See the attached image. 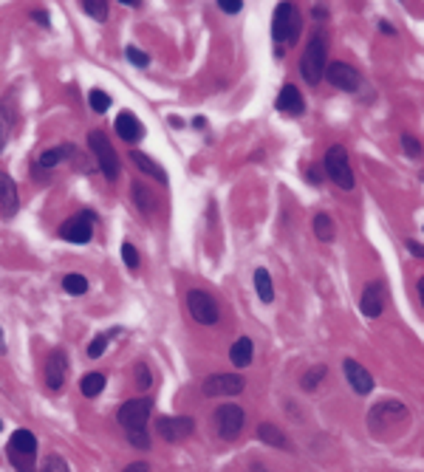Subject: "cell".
<instances>
[{"mask_svg":"<svg viewBox=\"0 0 424 472\" xmlns=\"http://www.w3.org/2000/svg\"><path fill=\"white\" fill-rule=\"evenodd\" d=\"M404 424H407V410L401 407V401H379L367 413V427L376 438H390L393 435L390 427H404Z\"/></svg>","mask_w":424,"mask_h":472,"instance_id":"obj_1","label":"cell"},{"mask_svg":"<svg viewBox=\"0 0 424 472\" xmlns=\"http://www.w3.org/2000/svg\"><path fill=\"white\" fill-rule=\"evenodd\" d=\"M300 73L308 85H317L325 76V37L314 34L308 40V45L302 48V59H300Z\"/></svg>","mask_w":424,"mask_h":472,"instance_id":"obj_2","label":"cell"},{"mask_svg":"<svg viewBox=\"0 0 424 472\" xmlns=\"http://www.w3.org/2000/svg\"><path fill=\"white\" fill-rule=\"evenodd\" d=\"M271 34H274V42L280 45H291L300 40V11L297 6L291 3H280L274 8V20H271Z\"/></svg>","mask_w":424,"mask_h":472,"instance_id":"obj_3","label":"cell"},{"mask_svg":"<svg viewBox=\"0 0 424 472\" xmlns=\"http://www.w3.org/2000/svg\"><path fill=\"white\" fill-rule=\"evenodd\" d=\"M8 458L20 472H34V455H37V438L28 430H14L8 441Z\"/></svg>","mask_w":424,"mask_h":472,"instance_id":"obj_4","label":"cell"},{"mask_svg":"<svg viewBox=\"0 0 424 472\" xmlns=\"http://www.w3.org/2000/svg\"><path fill=\"white\" fill-rule=\"evenodd\" d=\"M325 172H328V178L336 184V187H342V189H353V170H351V164H348V150L342 147V144H334V147H328V153H325Z\"/></svg>","mask_w":424,"mask_h":472,"instance_id":"obj_5","label":"cell"},{"mask_svg":"<svg viewBox=\"0 0 424 472\" xmlns=\"http://www.w3.org/2000/svg\"><path fill=\"white\" fill-rule=\"evenodd\" d=\"M88 144H90L93 158H96L99 170L105 172V178H110V181H113V178L119 175V158H116V150L110 147L107 136H105L102 130H90V133H88Z\"/></svg>","mask_w":424,"mask_h":472,"instance_id":"obj_6","label":"cell"},{"mask_svg":"<svg viewBox=\"0 0 424 472\" xmlns=\"http://www.w3.org/2000/svg\"><path fill=\"white\" fill-rule=\"evenodd\" d=\"M243 407L240 404H220L215 410V430L223 441H235L243 430Z\"/></svg>","mask_w":424,"mask_h":472,"instance_id":"obj_7","label":"cell"},{"mask_svg":"<svg viewBox=\"0 0 424 472\" xmlns=\"http://www.w3.org/2000/svg\"><path fill=\"white\" fill-rule=\"evenodd\" d=\"M187 308H189V317H192L195 322H201V325L218 322V305H215V300H212L206 291L192 288V291L187 294Z\"/></svg>","mask_w":424,"mask_h":472,"instance_id":"obj_8","label":"cell"},{"mask_svg":"<svg viewBox=\"0 0 424 472\" xmlns=\"http://www.w3.org/2000/svg\"><path fill=\"white\" fill-rule=\"evenodd\" d=\"M325 79L339 90H356L362 85V73L348 62H328L325 65Z\"/></svg>","mask_w":424,"mask_h":472,"instance_id":"obj_9","label":"cell"},{"mask_svg":"<svg viewBox=\"0 0 424 472\" xmlns=\"http://www.w3.org/2000/svg\"><path fill=\"white\" fill-rule=\"evenodd\" d=\"M90 235H93V212H79L59 226V237L71 243H88Z\"/></svg>","mask_w":424,"mask_h":472,"instance_id":"obj_10","label":"cell"},{"mask_svg":"<svg viewBox=\"0 0 424 472\" xmlns=\"http://www.w3.org/2000/svg\"><path fill=\"white\" fill-rule=\"evenodd\" d=\"M150 410L153 404L147 399H130L119 407V424L124 430H136V427H147V418H150Z\"/></svg>","mask_w":424,"mask_h":472,"instance_id":"obj_11","label":"cell"},{"mask_svg":"<svg viewBox=\"0 0 424 472\" xmlns=\"http://www.w3.org/2000/svg\"><path fill=\"white\" fill-rule=\"evenodd\" d=\"M243 390V379L235 373H215L204 382V396H235Z\"/></svg>","mask_w":424,"mask_h":472,"instance_id":"obj_12","label":"cell"},{"mask_svg":"<svg viewBox=\"0 0 424 472\" xmlns=\"http://www.w3.org/2000/svg\"><path fill=\"white\" fill-rule=\"evenodd\" d=\"M192 418H187V415H164V418H158V435L164 438V441H184L189 432H192Z\"/></svg>","mask_w":424,"mask_h":472,"instance_id":"obj_13","label":"cell"},{"mask_svg":"<svg viewBox=\"0 0 424 472\" xmlns=\"http://www.w3.org/2000/svg\"><path fill=\"white\" fill-rule=\"evenodd\" d=\"M359 308H362V314L370 317V319L382 314V308H384V283H382V280L365 285V294H362Z\"/></svg>","mask_w":424,"mask_h":472,"instance_id":"obj_14","label":"cell"},{"mask_svg":"<svg viewBox=\"0 0 424 472\" xmlns=\"http://www.w3.org/2000/svg\"><path fill=\"white\" fill-rule=\"evenodd\" d=\"M342 370H345V376H348V384H351L359 396H365V393L373 390V376H370L356 359H345V362H342Z\"/></svg>","mask_w":424,"mask_h":472,"instance_id":"obj_15","label":"cell"},{"mask_svg":"<svg viewBox=\"0 0 424 472\" xmlns=\"http://www.w3.org/2000/svg\"><path fill=\"white\" fill-rule=\"evenodd\" d=\"M65 376H68L65 356H62V350H57V353H51V359H48V365H45V384H48L51 390H59V387L65 384Z\"/></svg>","mask_w":424,"mask_h":472,"instance_id":"obj_16","label":"cell"},{"mask_svg":"<svg viewBox=\"0 0 424 472\" xmlns=\"http://www.w3.org/2000/svg\"><path fill=\"white\" fill-rule=\"evenodd\" d=\"M277 110L288 113V116H297L305 110V102H302V93L294 88V85H283L280 96H277Z\"/></svg>","mask_w":424,"mask_h":472,"instance_id":"obj_17","label":"cell"},{"mask_svg":"<svg viewBox=\"0 0 424 472\" xmlns=\"http://www.w3.org/2000/svg\"><path fill=\"white\" fill-rule=\"evenodd\" d=\"M20 206V195H17V184L0 170V209L3 215H14Z\"/></svg>","mask_w":424,"mask_h":472,"instance_id":"obj_18","label":"cell"},{"mask_svg":"<svg viewBox=\"0 0 424 472\" xmlns=\"http://www.w3.org/2000/svg\"><path fill=\"white\" fill-rule=\"evenodd\" d=\"M116 133L124 138V141H139L141 138V122L130 113V110H122L119 116H116Z\"/></svg>","mask_w":424,"mask_h":472,"instance_id":"obj_19","label":"cell"},{"mask_svg":"<svg viewBox=\"0 0 424 472\" xmlns=\"http://www.w3.org/2000/svg\"><path fill=\"white\" fill-rule=\"evenodd\" d=\"M130 161L144 172V175H150V178H155L158 184H167V172H164V167L161 164H155L147 153H141V150H133L130 153Z\"/></svg>","mask_w":424,"mask_h":472,"instance_id":"obj_20","label":"cell"},{"mask_svg":"<svg viewBox=\"0 0 424 472\" xmlns=\"http://www.w3.org/2000/svg\"><path fill=\"white\" fill-rule=\"evenodd\" d=\"M252 339L249 336H240V339H235V345L229 348V359H232V365H237V367H246L249 362H252Z\"/></svg>","mask_w":424,"mask_h":472,"instance_id":"obj_21","label":"cell"},{"mask_svg":"<svg viewBox=\"0 0 424 472\" xmlns=\"http://www.w3.org/2000/svg\"><path fill=\"white\" fill-rule=\"evenodd\" d=\"M257 438L263 441V444H271V447H291V441L280 432V427H274V424H260L257 427Z\"/></svg>","mask_w":424,"mask_h":472,"instance_id":"obj_22","label":"cell"},{"mask_svg":"<svg viewBox=\"0 0 424 472\" xmlns=\"http://www.w3.org/2000/svg\"><path fill=\"white\" fill-rule=\"evenodd\" d=\"M254 288H257V297H260L263 302H271V300H274V285H271V277H269L266 269H257V271H254Z\"/></svg>","mask_w":424,"mask_h":472,"instance_id":"obj_23","label":"cell"},{"mask_svg":"<svg viewBox=\"0 0 424 472\" xmlns=\"http://www.w3.org/2000/svg\"><path fill=\"white\" fill-rule=\"evenodd\" d=\"M79 390H82V396H88V399L99 396V393L105 390V376H102V373H85L82 382H79Z\"/></svg>","mask_w":424,"mask_h":472,"instance_id":"obj_24","label":"cell"},{"mask_svg":"<svg viewBox=\"0 0 424 472\" xmlns=\"http://www.w3.org/2000/svg\"><path fill=\"white\" fill-rule=\"evenodd\" d=\"M65 153H71L68 144H62V147H48L45 153H40V167H54V164H59V161L65 158Z\"/></svg>","mask_w":424,"mask_h":472,"instance_id":"obj_25","label":"cell"},{"mask_svg":"<svg viewBox=\"0 0 424 472\" xmlns=\"http://www.w3.org/2000/svg\"><path fill=\"white\" fill-rule=\"evenodd\" d=\"M62 288H65L68 294L79 297V294L88 291V280H85L82 274H65V277H62Z\"/></svg>","mask_w":424,"mask_h":472,"instance_id":"obj_26","label":"cell"},{"mask_svg":"<svg viewBox=\"0 0 424 472\" xmlns=\"http://www.w3.org/2000/svg\"><path fill=\"white\" fill-rule=\"evenodd\" d=\"M314 232L319 240H334V220L328 215H317L314 218Z\"/></svg>","mask_w":424,"mask_h":472,"instance_id":"obj_27","label":"cell"},{"mask_svg":"<svg viewBox=\"0 0 424 472\" xmlns=\"http://www.w3.org/2000/svg\"><path fill=\"white\" fill-rule=\"evenodd\" d=\"M82 11L102 23V20L107 17V3H102V0H99V3H96V0H85V3H82Z\"/></svg>","mask_w":424,"mask_h":472,"instance_id":"obj_28","label":"cell"},{"mask_svg":"<svg viewBox=\"0 0 424 472\" xmlns=\"http://www.w3.org/2000/svg\"><path fill=\"white\" fill-rule=\"evenodd\" d=\"M88 102H90V110H96V113H105V110L110 107V96H107L105 90H90V93H88Z\"/></svg>","mask_w":424,"mask_h":472,"instance_id":"obj_29","label":"cell"},{"mask_svg":"<svg viewBox=\"0 0 424 472\" xmlns=\"http://www.w3.org/2000/svg\"><path fill=\"white\" fill-rule=\"evenodd\" d=\"M133 198H136V206L141 212H153V201H150V192L141 187V184H133Z\"/></svg>","mask_w":424,"mask_h":472,"instance_id":"obj_30","label":"cell"},{"mask_svg":"<svg viewBox=\"0 0 424 472\" xmlns=\"http://www.w3.org/2000/svg\"><path fill=\"white\" fill-rule=\"evenodd\" d=\"M127 438L133 447L139 449H147L150 447V435H147V427H136V430H127Z\"/></svg>","mask_w":424,"mask_h":472,"instance_id":"obj_31","label":"cell"},{"mask_svg":"<svg viewBox=\"0 0 424 472\" xmlns=\"http://www.w3.org/2000/svg\"><path fill=\"white\" fill-rule=\"evenodd\" d=\"M40 472H71V469H68L65 458H59V455H48V458L42 461V469H40Z\"/></svg>","mask_w":424,"mask_h":472,"instance_id":"obj_32","label":"cell"},{"mask_svg":"<svg viewBox=\"0 0 424 472\" xmlns=\"http://www.w3.org/2000/svg\"><path fill=\"white\" fill-rule=\"evenodd\" d=\"M325 373H328V370H325L322 365L314 367V370H308V373L302 376V387H305V390H314V387L319 384V379H325Z\"/></svg>","mask_w":424,"mask_h":472,"instance_id":"obj_33","label":"cell"},{"mask_svg":"<svg viewBox=\"0 0 424 472\" xmlns=\"http://www.w3.org/2000/svg\"><path fill=\"white\" fill-rule=\"evenodd\" d=\"M122 257H124V266L127 269H139V252H136V246L133 243H122Z\"/></svg>","mask_w":424,"mask_h":472,"instance_id":"obj_34","label":"cell"},{"mask_svg":"<svg viewBox=\"0 0 424 472\" xmlns=\"http://www.w3.org/2000/svg\"><path fill=\"white\" fill-rule=\"evenodd\" d=\"M124 57H127V59H130L133 65H141V68H144V65L150 62V57H147L144 51H139L136 45H127V48H124Z\"/></svg>","mask_w":424,"mask_h":472,"instance_id":"obj_35","label":"cell"},{"mask_svg":"<svg viewBox=\"0 0 424 472\" xmlns=\"http://www.w3.org/2000/svg\"><path fill=\"white\" fill-rule=\"evenodd\" d=\"M401 147H404V153H407L410 158L421 155V144H418V141H416V138H413L410 133H404V136H401Z\"/></svg>","mask_w":424,"mask_h":472,"instance_id":"obj_36","label":"cell"},{"mask_svg":"<svg viewBox=\"0 0 424 472\" xmlns=\"http://www.w3.org/2000/svg\"><path fill=\"white\" fill-rule=\"evenodd\" d=\"M105 348H107V336H96V339L88 345V356H90V359H99V356L105 353Z\"/></svg>","mask_w":424,"mask_h":472,"instance_id":"obj_37","label":"cell"},{"mask_svg":"<svg viewBox=\"0 0 424 472\" xmlns=\"http://www.w3.org/2000/svg\"><path fill=\"white\" fill-rule=\"evenodd\" d=\"M136 387H150V370L144 365H136Z\"/></svg>","mask_w":424,"mask_h":472,"instance_id":"obj_38","label":"cell"},{"mask_svg":"<svg viewBox=\"0 0 424 472\" xmlns=\"http://www.w3.org/2000/svg\"><path fill=\"white\" fill-rule=\"evenodd\" d=\"M8 141V116H6V107H0V150L6 147Z\"/></svg>","mask_w":424,"mask_h":472,"instance_id":"obj_39","label":"cell"},{"mask_svg":"<svg viewBox=\"0 0 424 472\" xmlns=\"http://www.w3.org/2000/svg\"><path fill=\"white\" fill-rule=\"evenodd\" d=\"M218 8H220V11H226V14H237L243 6H240V3H223V0H220V3H218Z\"/></svg>","mask_w":424,"mask_h":472,"instance_id":"obj_40","label":"cell"},{"mask_svg":"<svg viewBox=\"0 0 424 472\" xmlns=\"http://www.w3.org/2000/svg\"><path fill=\"white\" fill-rule=\"evenodd\" d=\"M407 252H410V254H416V257H424V246H421V243H416V240H407Z\"/></svg>","mask_w":424,"mask_h":472,"instance_id":"obj_41","label":"cell"},{"mask_svg":"<svg viewBox=\"0 0 424 472\" xmlns=\"http://www.w3.org/2000/svg\"><path fill=\"white\" fill-rule=\"evenodd\" d=\"M34 17H37V23H40V25H45V28H48V14H45V11H34Z\"/></svg>","mask_w":424,"mask_h":472,"instance_id":"obj_42","label":"cell"},{"mask_svg":"<svg viewBox=\"0 0 424 472\" xmlns=\"http://www.w3.org/2000/svg\"><path fill=\"white\" fill-rule=\"evenodd\" d=\"M308 181H311V184H319V170H317V167L308 170Z\"/></svg>","mask_w":424,"mask_h":472,"instance_id":"obj_43","label":"cell"},{"mask_svg":"<svg viewBox=\"0 0 424 472\" xmlns=\"http://www.w3.org/2000/svg\"><path fill=\"white\" fill-rule=\"evenodd\" d=\"M124 472H147V466H144V464H139V461H136V464H130V466H127V469H124Z\"/></svg>","mask_w":424,"mask_h":472,"instance_id":"obj_44","label":"cell"},{"mask_svg":"<svg viewBox=\"0 0 424 472\" xmlns=\"http://www.w3.org/2000/svg\"><path fill=\"white\" fill-rule=\"evenodd\" d=\"M379 28H382V31H384V34H396V31H393V25H390V23H379Z\"/></svg>","mask_w":424,"mask_h":472,"instance_id":"obj_45","label":"cell"},{"mask_svg":"<svg viewBox=\"0 0 424 472\" xmlns=\"http://www.w3.org/2000/svg\"><path fill=\"white\" fill-rule=\"evenodd\" d=\"M418 300H421V305H424V277L418 280Z\"/></svg>","mask_w":424,"mask_h":472,"instance_id":"obj_46","label":"cell"},{"mask_svg":"<svg viewBox=\"0 0 424 472\" xmlns=\"http://www.w3.org/2000/svg\"><path fill=\"white\" fill-rule=\"evenodd\" d=\"M6 353V342H3V331H0V356Z\"/></svg>","mask_w":424,"mask_h":472,"instance_id":"obj_47","label":"cell"},{"mask_svg":"<svg viewBox=\"0 0 424 472\" xmlns=\"http://www.w3.org/2000/svg\"><path fill=\"white\" fill-rule=\"evenodd\" d=\"M421 181H424V172H421Z\"/></svg>","mask_w":424,"mask_h":472,"instance_id":"obj_48","label":"cell"},{"mask_svg":"<svg viewBox=\"0 0 424 472\" xmlns=\"http://www.w3.org/2000/svg\"><path fill=\"white\" fill-rule=\"evenodd\" d=\"M0 427H3V421H0Z\"/></svg>","mask_w":424,"mask_h":472,"instance_id":"obj_49","label":"cell"}]
</instances>
